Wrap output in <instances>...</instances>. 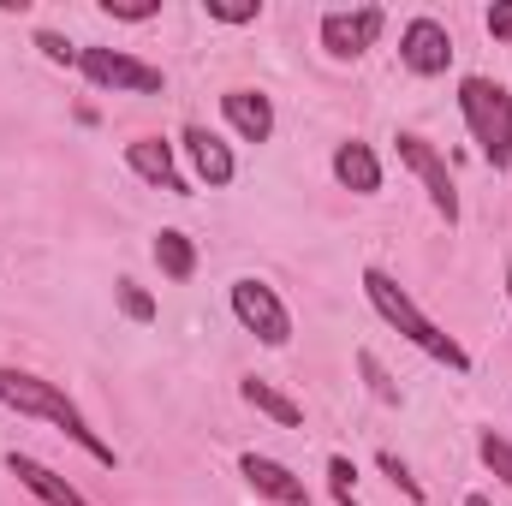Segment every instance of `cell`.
<instances>
[{
    "label": "cell",
    "instance_id": "6da1fadb",
    "mask_svg": "<svg viewBox=\"0 0 512 506\" xmlns=\"http://www.w3.org/2000/svg\"><path fill=\"white\" fill-rule=\"evenodd\" d=\"M0 405H12L18 417H42V423H54V429H66L96 465H120V453L90 429V417L72 405V393L60 387V381H42V376H30V370H12V364H0Z\"/></svg>",
    "mask_w": 512,
    "mask_h": 506
},
{
    "label": "cell",
    "instance_id": "7a4b0ae2",
    "mask_svg": "<svg viewBox=\"0 0 512 506\" xmlns=\"http://www.w3.org/2000/svg\"><path fill=\"white\" fill-rule=\"evenodd\" d=\"M364 298H370V310L382 316L387 328H399L423 358H435V364H447L453 376H471V352L447 334V328H435L417 304H411V292L387 274V268H364Z\"/></svg>",
    "mask_w": 512,
    "mask_h": 506
},
{
    "label": "cell",
    "instance_id": "3957f363",
    "mask_svg": "<svg viewBox=\"0 0 512 506\" xmlns=\"http://www.w3.org/2000/svg\"><path fill=\"white\" fill-rule=\"evenodd\" d=\"M459 114H465V131H471L477 155L495 173H512V90L507 84H495V78H459Z\"/></svg>",
    "mask_w": 512,
    "mask_h": 506
},
{
    "label": "cell",
    "instance_id": "277c9868",
    "mask_svg": "<svg viewBox=\"0 0 512 506\" xmlns=\"http://www.w3.org/2000/svg\"><path fill=\"white\" fill-rule=\"evenodd\" d=\"M227 304H233L239 328H245V334H256L262 346H274V352H280V346L292 340V310L280 304V292H274L268 280H256V274H245V280H233Z\"/></svg>",
    "mask_w": 512,
    "mask_h": 506
},
{
    "label": "cell",
    "instance_id": "5b68a950",
    "mask_svg": "<svg viewBox=\"0 0 512 506\" xmlns=\"http://www.w3.org/2000/svg\"><path fill=\"white\" fill-rule=\"evenodd\" d=\"M78 72L96 84V90H126V96H161L167 78L143 60H131L120 48H78Z\"/></svg>",
    "mask_w": 512,
    "mask_h": 506
},
{
    "label": "cell",
    "instance_id": "8992f818",
    "mask_svg": "<svg viewBox=\"0 0 512 506\" xmlns=\"http://www.w3.org/2000/svg\"><path fill=\"white\" fill-rule=\"evenodd\" d=\"M393 143H399V161H405V167H411V173L423 179V191H429V203H435V215H441V221L453 227V221H459V191H453V173H447V155H441V149H435L429 137H417V131H399Z\"/></svg>",
    "mask_w": 512,
    "mask_h": 506
},
{
    "label": "cell",
    "instance_id": "52a82bcc",
    "mask_svg": "<svg viewBox=\"0 0 512 506\" xmlns=\"http://www.w3.org/2000/svg\"><path fill=\"white\" fill-rule=\"evenodd\" d=\"M387 30L382 6H352V12H322V48L328 60H364Z\"/></svg>",
    "mask_w": 512,
    "mask_h": 506
},
{
    "label": "cell",
    "instance_id": "ba28073f",
    "mask_svg": "<svg viewBox=\"0 0 512 506\" xmlns=\"http://www.w3.org/2000/svg\"><path fill=\"white\" fill-rule=\"evenodd\" d=\"M399 60H405V72H417V78H441L447 66H453V36H447V24L441 18H411L405 30H399Z\"/></svg>",
    "mask_w": 512,
    "mask_h": 506
},
{
    "label": "cell",
    "instance_id": "9c48e42d",
    "mask_svg": "<svg viewBox=\"0 0 512 506\" xmlns=\"http://www.w3.org/2000/svg\"><path fill=\"white\" fill-rule=\"evenodd\" d=\"M179 149H185V161H191V173L209 185V191H227L233 179H239V161H233V149L215 137L209 126H185L179 137Z\"/></svg>",
    "mask_w": 512,
    "mask_h": 506
},
{
    "label": "cell",
    "instance_id": "30bf717a",
    "mask_svg": "<svg viewBox=\"0 0 512 506\" xmlns=\"http://www.w3.org/2000/svg\"><path fill=\"white\" fill-rule=\"evenodd\" d=\"M126 167L143 179V185H155V191L191 197V179L173 167V143H161V137H131L126 143Z\"/></svg>",
    "mask_w": 512,
    "mask_h": 506
},
{
    "label": "cell",
    "instance_id": "8fae6325",
    "mask_svg": "<svg viewBox=\"0 0 512 506\" xmlns=\"http://www.w3.org/2000/svg\"><path fill=\"white\" fill-rule=\"evenodd\" d=\"M239 477L274 506H310L304 477H292V465H280V459H268V453H245V459H239Z\"/></svg>",
    "mask_w": 512,
    "mask_h": 506
},
{
    "label": "cell",
    "instance_id": "7c38bea8",
    "mask_svg": "<svg viewBox=\"0 0 512 506\" xmlns=\"http://www.w3.org/2000/svg\"><path fill=\"white\" fill-rule=\"evenodd\" d=\"M328 167H334V179H340L346 191H358V197H376V191H382V155H376L364 137H346Z\"/></svg>",
    "mask_w": 512,
    "mask_h": 506
},
{
    "label": "cell",
    "instance_id": "4fadbf2b",
    "mask_svg": "<svg viewBox=\"0 0 512 506\" xmlns=\"http://www.w3.org/2000/svg\"><path fill=\"white\" fill-rule=\"evenodd\" d=\"M221 120L239 131L245 143H268L274 137V102L262 90H227L221 96Z\"/></svg>",
    "mask_w": 512,
    "mask_h": 506
},
{
    "label": "cell",
    "instance_id": "5bb4252c",
    "mask_svg": "<svg viewBox=\"0 0 512 506\" xmlns=\"http://www.w3.org/2000/svg\"><path fill=\"white\" fill-rule=\"evenodd\" d=\"M6 471H12V477H18V483H24L42 506H90L72 483H66V477H54V471H48L42 459H30V453H6Z\"/></svg>",
    "mask_w": 512,
    "mask_h": 506
},
{
    "label": "cell",
    "instance_id": "9a60e30c",
    "mask_svg": "<svg viewBox=\"0 0 512 506\" xmlns=\"http://www.w3.org/2000/svg\"><path fill=\"white\" fill-rule=\"evenodd\" d=\"M239 393H245V405H256L262 417H274L280 429H298V423H304V405H298V399H286V393H280L274 381L245 376V381H239Z\"/></svg>",
    "mask_w": 512,
    "mask_h": 506
},
{
    "label": "cell",
    "instance_id": "2e32d148",
    "mask_svg": "<svg viewBox=\"0 0 512 506\" xmlns=\"http://www.w3.org/2000/svg\"><path fill=\"white\" fill-rule=\"evenodd\" d=\"M149 256H155V268H161L167 280H191V274H197V245H191L179 227H161L155 245H149Z\"/></svg>",
    "mask_w": 512,
    "mask_h": 506
},
{
    "label": "cell",
    "instance_id": "e0dca14e",
    "mask_svg": "<svg viewBox=\"0 0 512 506\" xmlns=\"http://www.w3.org/2000/svg\"><path fill=\"white\" fill-rule=\"evenodd\" d=\"M358 370H364V381H370V393H376L382 405H405V393H399V381H393V376L382 370V358H376L370 346L358 352Z\"/></svg>",
    "mask_w": 512,
    "mask_h": 506
},
{
    "label": "cell",
    "instance_id": "ac0fdd59",
    "mask_svg": "<svg viewBox=\"0 0 512 506\" xmlns=\"http://www.w3.org/2000/svg\"><path fill=\"white\" fill-rule=\"evenodd\" d=\"M477 453H483V465H489V471H495V477L512 489V441H507V435L483 429V435H477Z\"/></svg>",
    "mask_w": 512,
    "mask_h": 506
},
{
    "label": "cell",
    "instance_id": "d6986e66",
    "mask_svg": "<svg viewBox=\"0 0 512 506\" xmlns=\"http://www.w3.org/2000/svg\"><path fill=\"white\" fill-rule=\"evenodd\" d=\"M328 483H334V506H358V465L346 453H328Z\"/></svg>",
    "mask_w": 512,
    "mask_h": 506
},
{
    "label": "cell",
    "instance_id": "ffe728a7",
    "mask_svg": "<svg viewBox=\"0 0 512 506\" xmlns=\"http://www.w3.org/2000/svg\"><path fill=\"white\" fill-rule=\"evenodd\" d=\"M203 12L215 24H256L262 18V0H203Z\"/></svg>",
    "mask_w": 512,
    "mask_h": 506
},
{
    "label": "cell",
    "instance_id": "44dd1931",
    "mask_svg": "<svg viewBox=\"0 0 512 506\" xmlns=\"http://www.w3.org/2000/svg\"><path fill=\"white\" fill-rule=\"evenodd\" d=\"M114 298H120V310H126L131 322H155V298H149L137 280H120V286H114Z\"/></svg>",
    "mask_w": 512,
    "mask_h": 506
},
{
    "label": "cell",
    "instance_id": "7402d4cb",
    "mask_svg": "<svg viewBox=\"0 0 512 506\" xmlns=\"http://www.w3.org/2000/svg\"><path fill=\"white\" fill-rule=\"evenodd\" d=\"M376 465H382L387 477H393V483L405 489V501H411V506H423V501H429V495H423V483H417V477L405 471V459H399V453H376Z\"/></svg>",
    "mask_w": 512,
    "mask_h": 506
},
{
    "label": "cell",
    "instance_id": "603a6c76",
    "mask_svg": "<svg viewBox=\"0 0 512 506\" xmlns=\"http://www.w3.org/2000/svg\"><path fill=\"white\" fill-rule=\"evenodd\" d=\"M102 12H108V18H120V24H143V18H155V12H161V0H102Z\"/></svg>",
    "mask_w": 512,
    "mask_h": 506
},
{
    "label": "cell",
    "instance_id": "cb8c5ba5",
    "mask_svg": "<svg viewBox=\"0 0 512 506\" xmlns=\"http://www.w3.org/2000/svg\"><path fill=\"white\" fill-rule=\"evenodd\" d=\"M36 48H42L54 66H78V48H72L66 36H54V30H36Z\"/></svg>",
    "mask_w": 512,
    "mask_h": 506
},
{
    "label": "cell",
    "instance_id": "d4e9b609",
    "mask_svg": "<svg viewBox=\"0 0 512 506\" xmlns=\"http://www.w3.org/2000/svg\"><path fill=\"white\" fill-rule=\"evenodd\" d=\"M483 24H489L495 42H512V0H495V6L483 12Z\"/></svg>",
    "mask_w": 512,
    "mask_h": 506
},
{
    "label": "cell",
    "instance_id": "484cf974",
    "mask_svg": "<svg viewBox=\"0 0 512 506\" xmlns=\"http://www.w3.org/2000/svg\"><path fill=\"white\" fill-rule=\"evenodd\" d=\"M465 506H495L489 495H465Z\"/></svg>",
    "mask_w": 512,
    "mask_h": 506
},
{
    "label": "cell",
    "instance_id": "4316f807",
    "mask_svg": "<svg viewBox=\"0 0 512 506\" xmlns=\"http://www.w3.org/2000/svg\"><path fill=\"white\" fill-rule=\"evenodd\" d=\"M507 298H512V262H507Z\"/></svg>",
    "mask_w": 512,
    "mask_h": 506
}]
</instances>
